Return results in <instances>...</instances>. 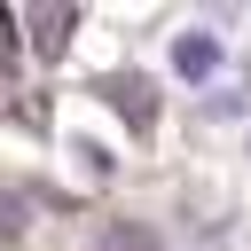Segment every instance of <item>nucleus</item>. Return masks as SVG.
I'll list each match as a JSON object with an SVG mask.
<instances>
[{"instance_id": "1", "label": "nucleus", "mask_w": 251, "mask_h": 251, "mask_svg": "<svg viewBox=\"0 0 251 251\" xmlns=\"http://www.w3.org/2000/svg\"><path fill=\"white\" fill-rule=\"evenodd\" d=\"M173 71H180V78H204V71H212V39H204V31L180 39V47H173Z\"/></svg>"}, {"instance_id": "2", "label": "nucleus", "mask_w": 251, "mask_h": 251, "mask_svg": "<svg viewBox=\"0 0 251 251\" xmlns=\"http://www.w3.org/2000/svg\"><path fill=\"white\" fill-rule=\"evenodd\" d=\"M102 251H157V243H149L141 227H110V243H102Z\"/></svg>"}]
</instances>
